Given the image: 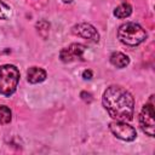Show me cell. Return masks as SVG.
Segmentation results:
<instances>
[{"label":"cell","instance_id":"cell-11","mask_svg":"<svg viewBox=\"0 0 155 155\" xmlns=\"http://www.w3.org/2000/svg\"><path fill=\"white\" fill-rule=\"evenodd\" d=\"M12 120V111L6 105H0V125H7Z\"/></svg>","mask_w":155,"mask_h":155},{"label":"cell","instance_id":"cell-8","mask_svg":"<svg viewBox=\"0 0 155 155\" xmlns=\"http://www.w3.org/2000/svg\"><path fill=\"white\" fill-rule=\"evenodd\" d=\"M46 71L40 67H30L27 70V80L30 84H40L46 79Z\"/></svg>","mask_w":155,"mask_h":155},{"label":"cell","instance_id":"cell-10","mask_svg":"<svg viewBox=\"0 0 155 155\" xmlns=\"http://www.w3.org/2000/svg\"><path fill=\"white\" fill-rule=\"evenodd\" d=\"M131 13H132V6L128 2H122L119 6H116L114 10V16L117 18H121V19L130 17Z\"/></svg>","mask_w":155,"mask_h":155},{"label":"cell","instance_id":"cell-9","mask_svg":"<svg viewBox=\"0 0 155 155\" xmlns=\"http://www.w3.org/2000/svg\"><path fill=\"white\" fill-rule=\"evenodd\" d=\"M110 63L114 65V67H116V68H119V69H121V68H125V67H127L128 64H130V58H128V56H126L125 53H122V52H113L111 54H110Z\"/></svg>","mask_w":155,"mask_h":155},{"label":"cell","instance_id":"cell-2","mask_svg":"<svg viewBox=\"0 0 155 155\" xmlns=\"http://www.w3.org/2000/svg\"><path fill=\"white\" fill-rule=\"evenodd\" d=\"M117 39L126 46H138L147 39V31L134 22H126L117 29Z\"/></svg>","mask_w":155,"mask_h":155},{"label":"cell","instance_id":"cell-4","mask_svg":"<svg viewBox=\"0 0 155 155\" xmlns=\"http://www.w3.org/2000/svg\"><path fill=\"white\" fill-rule=\"evenodd\" d=\"M139 126L142 131L149 136L154 137V130H155V120H154V104L153 102H148L143 105L140 114H139Z\"/></svg>","mask_w":155,"mask_h":155},{"label":"cell","instance_id":"cell-6","mask_svg":"<svg viewBox=\"0 0 155 155\" xmlns=\"http://www.w3.org/2000/svg\"><path fill=\"white\" fill-rule=\"evenodd\" d=\"M85 50H86L85 45L74 42V44H70L69 46L61 50L59 58L63 63H70V62H74V61H78V59L82 61Z\"/></svg>","mask_w":155,"mask_h":155},{"label":"cell","instance_id":"cell-12","mask_svg":"<svg viewBox=\"0 0 155 155\" xmlns=\"http://www.w3.org/2000/svg\"><path fill=\"white\" fill-rule=\"evenodd\" d=\"M12 16V8L6 2L0 0V19H8Z\"/></svg>","mask_w":155,"mask_h":155},{"label":"cell","instance_id":"cell-1","mask_svg":"<svg viewBox=\"0 0 155 155\" xmlns=\"http://www.w3.org/2000/svg\"><path fill=\"white\" fill-rule=\"evenodd\" d=\"M102 104L109 116L117 121H131L134 113L133 96L119 85L107 87L102 97Z\"/></svg>","mask_w":155,"mask_h":155},{"label":"cell","instance_id":"cell-5","mask_svg":"<svg viewBox=\"0 0 155 155\" xmlns=\"http://www.w3.org/2000/svg\"><path fill=\"white\" fill-rule=\"evenodd\" d=\"M110 132L119 139L125 142H132L137 137V131L133 126L128 125L127 121H117L114 120L109 124Z\"/></svg>","mask_w":155,"mask_h":155},{"label":"cell","instance_id":"cell-13","mask_svg":"<svg viewBox=\"0 0 155 155\" xmlns=\"http://www.w3.org/2000/svg\"><path fill=\"white\" fill-rule=\"evenodd\" d=\"M82 78H84V79H91V78H92V71H91V70H84Z\"/></svg>","mask_w":155,"mask_h":155},{"label":"cell","instance_id":"cell-14","mask_svg":"<svg viewBox=\"0 0 155 155\" xmlns=\"http://www.w3.org/2000/svg\"><path fill=\"white\" fill-rule=\"evenodd\" d=\"M62 1H63V2H65V4H68V2H71L73 0H62Z\"/></svg>","mask_w":155,"mask_h":155},{"label":"cell","instance_id":"cell-3","mask_svg":"<svg viewBox=\"0 0 155 155\" xmlns=\"http://www.w3.org/2000/svg\"><path fill=\"white\" fill-rule=\"evenodd\" d=\"M19 82V70L13 64L0 65V94L4 97L12 96Z\"/></svg>","mask_w":155,"mask_h":155},{"label":"cell","instance_id":"cell-7","mask_svg":"<svg viewBox=\"0 0 155 155\" xmlns=\"http://www.w3.org/2000/svg\"><path fill=\"white\" fill-rule=\"evenodd\" d=\"M71 33L74 35H78L80 38H84L86 40H90L92 42H98L99 41V33L97 29L90 24V23H78L71 28Z\"/></svg>","mask_w":155,"mask_h":155}]
</instances>
